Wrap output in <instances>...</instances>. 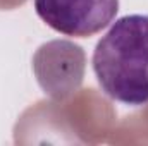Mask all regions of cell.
Returning <instances> with one entry per match:
<instances>
[{
	"label": "cell",
	"instance_id": "2",
	"mask_svg": "<svg viewBox=\"0 0 148 146\" xmlns=\"http://www.w3.org/2000/svg\"><path fill=\"white\" fill-rule=\"evenodd\" d=\"M38 17L66 36H91L114 21L119 0H35Z\"/></svg>",
	"mask_w": 148,
	"mask_h": 146
},
{
	"label": "cell",
	"instance_id": "1",
	"mask_svg": "<svg viewBox=\"0 0 148 146\" xmlns=\"http://www.w3.org/2000/svg\"><path fill=\"white\" fill-rule=\"evenodd\" d=\"M93 71L112 100L140 107L148 103V14L117 19L98 40Z\"/></svg>",
	"mask_w": 148,
	"mask_h": 146
}]
</instances>
